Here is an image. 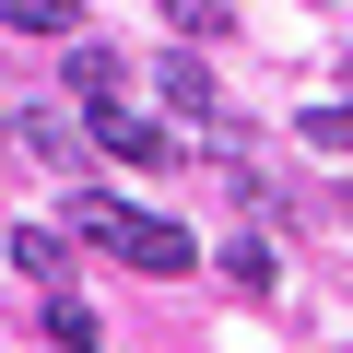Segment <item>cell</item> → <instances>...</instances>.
I'll return each mask as SVG.
<instances>
[{"mask_svg": "<svg viewBox=\"0 0 353 353\" xmlns=\"http://www.w3.org/2000/svg\"><path fill=\"white\" fill-rule=\"evenodd\" d=\"M165 24L176 36H224V0H165Z\"/></svg>", "mask_w": 353, "mask_h": 353, "instance_id": "9c48e42d", "label": "cell"}, {"mask_svg": "<svg viewBox=\"0 0 353 353\" xmlns=\"http://www.w3.org/2000/svg\"><path fill=\"white\" fill-rule=\"evenodd\" d=\"M318 141H330V153H353V106H318Z\"/></svg>", "mask_w": 353, "mask_h": 353, "instance_id": "30bf717a", "label": "cell"}, {"mask_svg": "<svg viewBox=\"0 0 353 353\" xmlns=\"http://www.w3.org/2000/svg\"><path fill=\"white\" fill-rule=\"evenodd\" d=\"M118 83H130V59H118V48H94V36H71V94H83V106H106Z\"/></svg>", "mask_w": 353, "mask_h": 353, "instance_id": "3957f363", "label": "cell"}, {"mask_svg": "<svg viewBox=\"0 0 353 353\" xmlns=\"http://www.w3.org/2000/svg\"><path fill=\"white\" fill-rule=\"evenodd\" d=\"M12 271H24V283H59V271H71V236L24 224V236H12Z\"/></svg>", "mask_w": 353, "mask_h": 353, "instance_id": "5b68a950", "label": "cell"}, {"mask_svg": "<svg viewBox=\"0 0 353 353\" xmlns=\"http://www.w3.org/2000/svg\"><path fill=\"white\" fill-rule=\"evenodd\" d=\"M94 141H106V153H118V165H165V153H176V141H165V130H153V118H130V106H118V94H106V106H94Z\"/></svg>", "mask_w": 353, "mask_h": 353, "instance_id": "7a4b0ae2", "label": "cell"}, {"mask_svg": "<svg viewBox=\"0 0 353 353\" xmlns=\"http://www.w3.org/2000/svg\"><path fill=\"white\" fill-rule=\"evenodd\" d=\"M48 341H71V353H94L106 330H94V306H83V294H48Z\"/></svg>", "mask_w": 353, "mask_h": 353, "instance_id": "52a82bcc", "label": "cell"}, {"mask_svg": "<svg viewBox=\"0 0 353 353\" xmlns=\"http://www.w3.org/2000/svg\"><path fill=\"white\" fill-rule=\"evenodd\" d=\"M0 130H12V106H0Z\"/></svg>", "mask_w": 353, "mask_h": 353, "instance_id": "8fae6325", "label": "cell"}, {"mask_svg": "<svg viewBox=\"0 0 353 353\" xmlns=\"http://www.w3.org/2000/svg\"><path fill=\"white\" fill-rule=\"evenodd\" d=\"M165 106H176V118H212V71H201V59H165Z\"/></svg>", "mask_w": 353, "mask_h": 353, "instance_id": "8992f818", "label": "cell"}, {"mask_svg": "<svg viewBox=\"0 0 353 353\" xmlns=\"http://www.w3.org/2000/svg\"><path fill=\"white\" fill-rule=\"evenodd\" d=\"M71 236L83 248H106V259H130V271H201V236L189 224H165V212H130V201H71Z\"/></svg>", "mask_w": 353, "mask_h": 353, "instance_id": "6da1fadb", "label": "cell"}, {"mask_svg": "<svg viewBox=\"0 0 353 353\" xmlns=\"http://www.w3.org/2000/svg\"><path fill=\"white\" fill-rule=\"evenodd\" d=\"M224 283L236 294H271V248H224Z\"/></svg>", "mask_w": 353, "mask_h": 353, "instance_id": "ba28073f", "label": "cell"}, {"mask_svg": "<svg viewBox=\"0 0 353 353\" xmlns=\"http://www.w3.org/2000/svg\"><path fill=\"white\" fill-rule=\"evenodd\" d=\"M12 36H83V0H0Z\"/></svg>", "mask_w": 353, "mask_h": 353, "instance_id": "277c9868", "label": "cell"}]
</instances>
